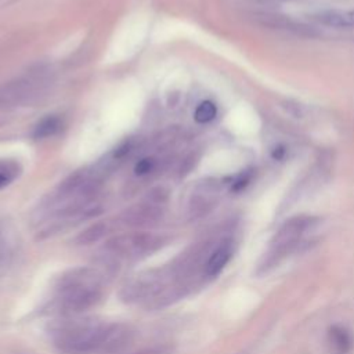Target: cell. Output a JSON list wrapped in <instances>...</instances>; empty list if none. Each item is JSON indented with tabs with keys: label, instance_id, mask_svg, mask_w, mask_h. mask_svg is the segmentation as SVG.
Wrapping results in <instances>:
<instances>
[{
	"label": "cell",
	"instance_id": "14",
	"mask_svg": "<svg viewBox=\"0 0 354 354\" xmlns=\"http://www.w3.org/2000/svg\"><path fill=\"white\" fill-rule=\"evenodd\" d=\"M155 169V159L153 158H143L135 166V173L137 176H147Z\"/></svg>",
	"mask_w": 354,
	"mask_h": 354
},
{
	"label": "cell",
	"instance_id": "9",
	"mask_svg": "<svg viewBox=\"0 0 354 354\" xmlns=\"http://www.w3.org/2000/svg\"><path fill=\"white\" fill-rule=\"evenodd\" d=\"M60 129H61V121L57 117H48L37 125V128L34 130V137L37 140L49 139V137H53L55 135H57Z\"/></svg>",
	"mask_w": 354,
	"mask_h": 354
},
{
	"label": "cell",
	"instance_id": "12",
	"mask_svg": "<svg viewBox=\"0 0 354 354\" xmlns=\"http://www.w3.org/2000/svg\"><path fill=\"white\" fill-rule=\"evenodd\" d=\"M216 115H217V107L215 106V103H212V101H209V100L202 101V103L197 107V110H195V112H194L195 121H197L198 124H202V125L212 122V121L216 118Z\"/></svg>",
	"mask_w": 354,
	"mask_h": 354
},
{
	"label": "cell",
	"instance_id": "2",
	"mask_svg": "<svg viewBox=\"0 0 354 354\" xmlns=\"http://www.w3.org/2000/svg\"><path fill=\"white\" fill-rule=\"evenodd\" d=\"M103 296L101 274L93 268H74L57 285L56 302L67 313H79L96 306Z\"/></svg>",
	"mask_w": 354,
	"mask_h": 354
},
{
	"label": "cell",
	"instance_id": "7",
	"mask_svg": "<svg viewBox=\"0 0 354 354\" xmlns=\"http://www.w3.org/2000/svg\"><path fill=\"white\" fill-rule=\"evenodd\" d=\"M231 256H233V244L231 241L226 239L222 244H219L217 248L210 253L205 264V274L208 277L219 275L230 262Z\"/></svg>",
	"mask_w": 354,
	"mask_h": 354
},
{
	"label": "cell",
	"instance_id": "16",
	"mask_svg": "<svg viewBox=\"0 0 354 354\" xmlns=\"http://www.w3.org/2000/svg\"><path fill=\"white\" fill-rule=\"evenodd\" d=\"M135 354H165V351H164V348H147V350H143V351H139Z\"/></svg>",
	"mask_w": 354,
	"mask_h": 354
},
{
	"label": "cell",
	"instance_id": "5",
	"mask_svg": "<svg viewBox=\"0 0 354 354\" xmlns=\"http://www.w3.org/2000/svg\"><path fill=\"white\" fill-rule=\"evenodd\" d=\"M164 216V209L161 205L154 202H144L135 205L124 212L121 220L129 227H150L157 224Z\"/></svg>",
	"mask_w": 354,
	"mask_h": 354
},
{
	"label": "cell",
	"instance_id": "13",
	"mask_svg": "<svg viewBox=\"0 0 354 354\" xmlns=\"http://www.w3.org/2000/svg\"><path fill=\"white\" fill-rule=\"evenodd\" d=\"M19 173V166L16 164H0V188L9 186Z\"/></svg>",
	"mask_w": 354,
	"mask_h": 354
},
{
	"label": "cell",
	"instance_id": "15",
	"mask_svg": "<svg viewBox=\"0 0 354 354\" xmlns=\"http://www.w3.org/2000/svg\"><path fill=\"white\" fill-rule=\"evenodd\" d=\"M285 154H286V151H285V147H282V146H278V147H275L274 150H273V158L274 159H277V161H281L284 157H285Z\"/></svg>",
	"mask_w": 354,
	"mask_h": 354
},
{
	"label": "cell",
	"instance_id": "1",
	"mask_svg": "<svg viewBox=\"0 0 354 354\" xmlns=\"http://www.w3.org/2000/svg\"><path fill=\"white\" fill-rule=\"evenodd\" d=\"M135 331L121 322L72 321L56 329L55 344L68 354L119 353L129 347Z\"/></svg>",
	"mask_w": 354,
	"mask_h": 354
},
{
	"label": "cell",
	"instance_id": "8",
	"mask_svg": "<svg viewBox=\"0 0 354 354\" xmlns=\"http://www.w3.org/2000/svg\"><path fill=\"white\" fill-rule=\"evenodd\" d=\"M14 257V242L9 231L0 226V277L10 267Z\"/></svg>",
	"mask_w": 354,
	"mask_h": 354
},
{
	"label": "cell",
	"instance_id": "3",
	"mask_svg": "<svg viewBox=\"0 0 354 354\" xmlns=\"http://www.w3.org/2000/svg\"><path fill=\"white\" fill-rule=\"evenodd\" d=\"M164 244V238L150 233H136L121 235L110 239L103 248L104 260H136L146 257L158 250Z\"/></svg>",
	"mask_w": 354,
	"mask_h": 354
},
{
	"label": "cell",
	"instance_id": "10",
	"mask_svg": "<svg viewBox=\"0 0 354 354\" xmlns=\"http://www.w3.org/2000/svg\"><path fill=\"white\" fill-rule=\"evenodd\" d=\"M329 337L332 346L339 354H346L351 347V337L350 333L342 326H332L329 332Z\"/></svg>",
	"mask_w": 354,
	"mask_h": 354
},
{
	"label": "cell",
	"instance_id": "4",
	"mask_svg": "<svg viewBox=\"0 0 354 354\" xmlns=\"http://www.w3.org/2000/svg\"><path fill=\"white\" fill-rule=\"evenodd\" d=\"M42 86L41 78H21L0 88V103L8 106H21L31 103Z\"/></svg>",
	"mask_w": 354,
	"mask_h": 354
},
{
	"label": "cell",
	"instance_id": "11",
	"mask_svg": "<svg viewBox=\"0 0 354 354\" xmlns=\"http://www.w3.org/2000/svg\"><path fill=\"white\" fill-rule=\"evenodd\" d=\"M107 230H108L107 223H103V222L96 223V224L90 226L89 228H86L85 231H82V233L78 235L77 241H78V244H81V245H90V244H95V242L100 241V239L106 235Z\"/></svg>",
	"mask_w": 354,
	"mask_h": 354
},
{
	"label": "cell",
	"instance_id": "6",
	"mask_svg": "<svg viewBox=\"0 0 354 354\" xmlns=\"http://www.w3.org/2000/svg\"><path fill=\"white\" fill-rule=\"evenodd\" d=\"M321 26L336 30L354 28V10H322L311 16Z\"/></svg>",
	"mask_w": 354,
	"mask_h": 354
}]
</instances>
